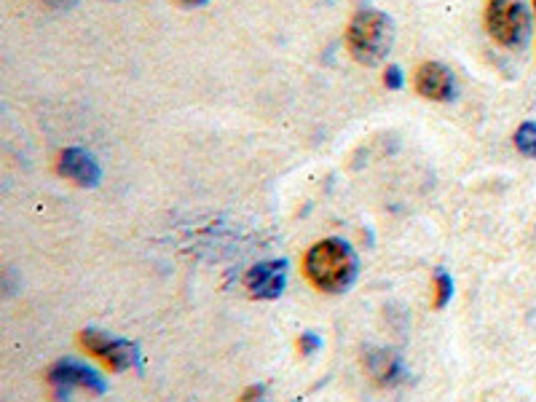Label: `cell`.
<instances>
[{
	"instance_id": "5bb4252c",
	"label": "cell",
	"mask_w": 536,
	"mask_h": 402,
	"mask_svg": "<svg viewBox=\"0 0 536 402\" xmlns=\"http://www.w3.org/2000/svg\"><path fill=\"white\" fill-rule=\"evenodd\" d=\"M239 402H271V400H268L266 386L252 384V386H247V389H244V394L239 397Z\"/></svg>"
},
{
	"instance_id": "9c48e42d",
	"label": "cell",
	"mask_w": 536,
	"mask_h": 402,
	"mask_svg": "<svg viewBox=\"0 0 536 402\" xmlns=\"http://www.w3.org/2000/svg\"><path fill=\"white\" fill-rule=\"evenodd\" d=\"M416 92L424 100L432 102H451L456 97V78H453L451 67L443 62H424L416 70Z\"/></svg>"
},
{
	"instance_id": "3957f363",
	"label": "cell",
	"mask_w": 536,
	"mask_h": 402,
	"mask_svg": "<svg viewBox=\"0 0 536 402\" xmlns=\"http://www.w3.org/2000/svg\"><path fill=\"white\" fill-rule=\"evenodd\" d=\"M486 30L504 49H526L534 33L526 0H488Z\"/></svg>"
},
{
	"instance_id": "4fadbf2b",
	"label": "cell",
	"mask_w": 536,
	"mask_h": 402,
	"mask_svg": "<svg viewBox=\"0 0 536 402\" xmlns=\"http://www.w3.org/2000/svg\"><path fill=\"white\" fill-rule=\"evenodd\" d=\"M384 86L389 89V92H400L402 86H405V76H402V67L400 65H386Z\"/></svg>"
},
{
	"instance_id": "7c38bea8",
	"label": "cell",
	"mask_w": 536,
	"mask_h": 402,
	"mask_svg": "<svg viewBox=\"0 0 536 402\" xmlns=\"http://www.w3.org/2000/svg\"><path fill=\"white\" fill-rule=\"evenodd\" d=\"M298 349H301L303 357H311V354L322 349V338H319L314 330H306V333H301V338H298Z\"/></svg>"
},
{
	"instance_id": "5b68a950",
	"label": "cell",
	"mask_w": 536,
	"mask_h": 402,
	"mask_svg": "<svg viewBox=\"0 0 536 402\" xmlns=\"http://www.w3.org/2000/svg\"><path fill=\"white\" fill-rule=\"evenodd\" d=\"M49 384L54 386V392L59 397H67V392L78 386V389H86L92 394H105L108 389V381L102 378L100 370H94L92 365H84V362L73 360V357H65V360L54 362L49 368Z\"/></svg>"
},
{
	"instance_id": "7a4b0ae2",
	"label": "cell",
	"mask_w": 536,
	"mask_h": 402,
	"mask_svg": "<svg viewBox=\"0 0 536 402\" xmlns=\"http://www.w3.org/2000/svg\"><path fill=\"white\" fill-rule=\"evenodd\" d=\"M394 22L384 11L362 9L357 11L346 27V46L360 65L376 67L381 65L394 46Z\"/></svg>"
},
{
	"instance_id": "2e32d148",
	"label": "cell",
	"mask_w": 536,
	"mask_h": 402,
	"mask_svg": "<svg viewBox=\"0 0 536 402\" xmlns=\"http://www.w3.org/2000/svg\"><path fill=\"white\" fill-rule=\"evenodd\" d=\"M534 22H536V0H534Z\"/></svg>"
},
{
	"instance_id": "277c9868",
	"label": "cell",
	"mask_w": 536,
	"mask_h": 402,
	"mask_svg": "<svg viewBox=\"0 0 536 402\" xmlns=\"http://www.w3.org/2000/svg\"><path fill=\"white\" fill-rule=\"evenodd\" d=\"M78 344L84 346L86 352L94 354L97 360L113 373H124V370H143V354L140 346L126 341V338H116V335L102 333L100 327H86L78 335Z\"/></svg>"
},
{
	"instance_id": "ba28073f",
	"label": "cell",
	"mask_w": 536,
	"mask_h": 402,
	"mask_svg": "<svg viewBox=\"0 0 536 402\" xmlns=\"http://www.w3.org/2000/svg\"><path fill=\"white\" fill-rule=\"evenodd\" d=\"M362 365L368 370V376L376 381L378 386L384 389H392V386H400L405 378H408V368L402 362L400 354L389 352V349H376V346H368L362 352Z\"/></svg>"
},
{
	"instance_id": "30bf717a",
	"label": "cell",
	"mask_w": 536,
	"mask_h": 402,
	"mask_svg": "<svg viewBox=\"0 0 536 402\" xmlns=\"http://www.w3.org/2000/svg\"><path fill=\"white\" fill-rule=\"evenodd\" d=\"M512 143H515L520 156L536 161V121H523L512 134Z\"/></svg>"
},
{
	"instance_id": "6da1fadb",
	"label": "cell",
	"mask_w": 536,
	"mask_h": 402,
	"mask_svg": "<svg viewBox=\"0 0 536 402\" xmlns=\"http://www.w3.org/2000/svg\"><path fill=\"white\" fill-rule=\"evenodd\" d=\"M303 274L319 293L341 295L352 290L360 277V258L344 239H322L311 244L303 258Z\"/></svg>"
},
{
	"instance_id": "e0dca14e",
	"label": "cell",
	"mask_w": 536,
	"mask_h": 402,
	"mask_svg": "<svg viewBox=\"0 0 536 402\" xmlns=\"http://www.w3.org/2000/svg\"><path fill=\"white\" fill-rule=\"evenodd\" d=\"M54 3H62V0H54Z\"/></svg>"
},
{
	"instance_id": "52a82bcc",
	"label": "cell",
	"mask_w": 536,
	"mask_h": 402,
	"mask_svg": "<svg viewBox=\"0 0 536 402\" xmlns=\"http://www.w3.org/2000/svg\"><path fill=\"white\" fill-rule=\"evenodd\" d=\"M57 172L78 188H97L102 183L100 161L84 148H65L57 156Z\"/></svg>"
},
{
	"instance_id": "9a60e30c",
	"label": "cell",
	"mask_w": 536,
	"mask_h": 402,
	"mask_svg": "<svg viewBox=\"0 0 536 402\" xmlns=\"http://www.w3.org/2000/svg\"><path fill=\"white\" fill-rule=\"evenodd\" d=\"M180 6H185V9H199V6H204V3H210V0H177Z\"/></svg>"
},
{
	"instance_id": "8fae6325",
	"label": "cell",
	"mask_w": 536,
	"mask_h": 402,
	"mask_svg": "<svg viewBox=\"0 0 536 402\" xmlns=\"http://www.w3.org/2000/svg\"><path fill=\"white\" fill-rule=\"evenodd\" d=\"M453 298V279L448 271L437 268L435 271V309H445Z\"/></svg>"
},
{
	"instance_id": "8992f818",
	"label": "cell",
	"mask_w": 536,
	"mask_h": 402,
	"mask_svg": "<svg viewBox=\"0 0 536 402\" xmlns=\"http://www.w3.org/2000/svg\"><path fill=\"white\" fill-rule=\"evenodd\" d=\"M287 266L285 258L260 260L244 274V290L252 301H277L287 287Z\"/></svg>"
}]
</instances>
